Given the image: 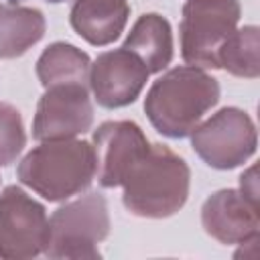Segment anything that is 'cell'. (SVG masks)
<instances>
[{
    "label": "cell",
    "mask_w": 260,
    "mask_h": 260,
    "mask_svg": "<svg viewBox=\"0 0 260 260\" xmlns=\"http://www.w3.org/2000/svg\"><path fill=\"white\" fill-rule=\"evenodd\" d=\"M219 81L201 67L179 65L162 73L144 98V114L167 138H185L217 106Z\"/></svg>",
    "instance_id": "cell-1"
},
{
    "label": "cell",
    "mask_w": 260,
    "mask_h": 260,
    "mask_svg": "<svg viewBox=\"0 0 260 260\" xmlns=\"http://www.w3.org/2000/svg\"><path fill=\"white\" fill-rule=\"evenodd\" d=\"M191 169L167 144L154 142L132 165L122 183L124 207L144 219H165L189 199Z\"/></svg>",
    "instance_id": "cell-2"
},
{
    "label": "cell",
    "mask_w": 260,
    "mask_h": 260,
    "mask_svg": "<svg viewBox=\"0 0 260 260\" xmlns=\"http://www.w3.org/2000/svg\"><path fill=\"white\" fill-rule=\"evenodd\" d=\"M18 181L51 203L89 189L95 179L93 146L87 140H45L16 167Z\"/></svg>",
    "instance_id": "cell-3"
},
{
    "label": "cell",
    "mask_w": 260,
    "mask_h": 260,
    "mask_svg": "<svg viewBox=\"0 0 260 260\" xmlns=\"http://www.w3.org/2000/svg\"><path fill=\"white\" fill-rule=\"evenodd\" d=\"M108 201L91 191L57 207L49 217L47 244L43 254L53 260L100 258V244L110 234Z\"/></svg>",
    "instance_id": "cell-4"
},
{
    "label": "cell",
    "mask_w": 260,
    "mask_h": 260,
    "mask_svg": "<svg viewBox=\"0 0 260 260\" xmlns=\"http://www.w3.org/2000/svg\"><path fill=\"white\" fill-rule=\"evenodd\" d=\"M240 16L238 0H187L179 24L183 61L201 69H219V51L238 28Z\"/></svg>",
    "instance_id": "cell-5"
},
{
    "label": "cell",
    "mask_w": 260,
    "mask_h": 260,
    "mask_svg": "<svg viewBox=\"0 0 260 260\" xmlns=\"http://www.w3.org/2000/svg\"><path fill=\"white\" fill-rule=\"evenodd\" d=\"M193 152L211 169L230 171L250 160L258 146L256 124L236 106L217 110L189 134Z\"/></svg>",
    "instance_id": "cell-6"
},
{
    "label": "cell",
    "mask_w": 260,
    "mask_h": 260,
    "mask_svg": "<svg viewBox=\"0 0 260 260\" xmlns=\"http://www.w3.org/2000/svg\"><path fill=\"white\" fill-rule=\"evenodd\" d=\"M49 217L43 203L22 187L8 185L0 193V258L26 260L43 254Z\"/></svg>",
    "instance_id": "cell-7"
},
{
    "label": "cell",
    "mask_w": 260,
    "mask_h": 260,
    "mask_svg": "<svg viewBox=\"0 0 260 260\" xmlns=\"http://www.w3.org/2000/svg\"><path fill=\"white\" fill-rule=\"evenodd\" d=\"M93 126V104L87 85H53L39 98L32 118V138L65 140L89 132Z\"/></svg>",
    "instance_id": "cell-8"
},
{
    "label": "cell",
    "mask_w": 260,
    "mask_h": 260,
    "mask_svg": "<svg viewBox=\"0 0 260 260\" xmlns=\"http://www.w3.org/2000/svg\"><path fill=\"white\" fill-rule=\"evenodd\" d=\"M95 179L104 189L122 187L132 165L148 150L150 142L132 120H108L91 136Z\"/></svg>",
    "instance_id": "cell-9"
},
{
    "label": "cell",
    "mask_w": 260,
    "mask_h": 260,
    "mask_svg": "<svg viewBox=\"0 0 260 260\" xmlns=\"http://www.w3.org/2000/svg\"><path fill=\"white\" fill-rule=\"evenodd\" d=\"M148 69L132 51L120 47L100 53L89 69V89L98 106L106 110L136 102L148 81Z\"/></svg>",
    "instance_id": "cell-10"
},
{
    "label": "cell",
    "mask_w": 260,
    "mask_h": 260,
    "mask_svg": "<svg viewBox=\"0 0 260 260\" xmlns=\"http://www.w3.org/2000/svg\"><path fill=\"white\" fill-rule=\"evenodd\" d=\"M201 225L219 244H248L260 232L258 203L248 199L240 189H219L203 201Z\"/></svg>",
    "instance_id": "cell-11"
},
{
    "label": "cell",
    "mask_w": 260,
    "mask_h": 260,
    "mask_svg": "<svg viewBox=\"0 0 260 260\" xmlns=\"http://www.w3.org/2000/svg\"><path fill=\"white\" fill-rule=\"evenodd\" d=\"M128 16V0H73L69 24L89 45L106 47L124 32Z\"/></svg>",
    "instance_id": "cell-12"
},
{
    "label": "cell",
    "mask_w": 260,
    "mask_h": 260,
    "mask_svg": "<svg viewBox=\"0 0 260 260\" xmlns=\"http://www.w3.org/2000/svg\"><path fill=\"white\" fill-rule=\"evenodd\" d=\"M122 47L140 57L148 73H160L173 61L171 22L156 12H146L136 18Z\"/></svg>",
    "instance_id": "cell-13"
},
{
    "label": "cell",
    "mask_w": 260,
    "mask_h": 260,
    "mask_svg": "<svg viewBox=\"0 0 260 260\" xmlns=\"http://www.w3.org/2000/svg\"><path fill=\"white\" fill-rule=\"evenodd\" d=\"M47 30L45 14L35 6L0 2V59L22 57Z\"/></svg>",
    "instance_id": "cell-14"
},
{
    "label": "cell",
    "mask_w": 260,
    "mask_h": 260,
    "mask_svg": "<svg viewBox=\"0 0 260 260\" xmlns=\"http://www.w3.org/2000/svg\"><path fill=\"white\" fill-rule=\"evenodd\" d=\"M91 59L85 51L71 43H51L37 59L35 71L41 85H87L89 87Z\"/></svg>",
    "instance_id": "cell-15"
},
{
    "label": "cell",
    "mask_w": 260,
    "mask_h": 260,
    "mask_svg": "<svg viewBox=\"0 0 260 260\" xmlns=\"http://www.w3.org/2000/svg\"><path fill=\"white\" fill-rule=\"evenodd\" d=\"M219 69L244 79L260 75V28L246 24L236 28L219 51Z\"/></svg>",
    "instance_id": "cell-16"
},
{
    "label": "cell",
    "mask_w": 260,
    "mask_h": 260,
    "mask_svg": "<svg viewBox=\"0 0 260 260\" xmlns=\"http://www.w3.org/2000/svg\"><path fill=\"white\" fill-rule=\"evenodd\" d=\"M26 146V132L20 112L0 102V167L12 165Z\"/></svg>",
    "instance_id": "cell-17"
},
{
    "label": "cell",
    "mask_w": 260,
    "mask_h": 260,
    "mask_svg": "<svg viewBox=\"0 0 260 260\" xmlns=\"http://www.w3.org/2000/svg\"><path fill=\"white\" fill-rule=\"evenodd\" d=\"M240 191L248 199H252L254 203H258V179H256V167L254 165L240 175Z\"/></svg>",
    "instance_id": "cell-18"
},
{
    "label": "cell",
    "mask_w": 260,
    "mask_h": 260,
    "mask_svg": "<svg viewBox=\"0 0 260 260\" xmlns=\"http://www.w3.org/2000/svg\"><path fill=\"white\" fill-rule=\"evenodd\" d=\"M47 2H51V4H59V2H65V0H47Z\"/></svg>",
    "instance_id": "cell-19"
},
{
    "label": "cell",
    "mask_w": 260,
    "mask_h": 260,
    "mask_svg": "<svg viewBox=\"0 0 260 260\" xmlns=\"http://www.w3.org/2000/svg\"><path fill=\"white\" fill-rule=\"evenodd\" d=\"M0 181H2V177H0Z\"/></svg>",
    "instance_id": "cell-20"
}]
</instances>
